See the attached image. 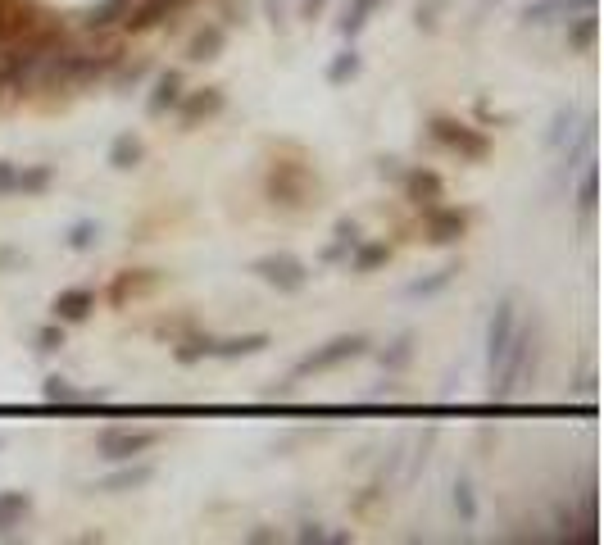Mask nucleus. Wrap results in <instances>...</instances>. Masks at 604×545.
I'll list each match as a JSON object with an SVG mask.
<instances>
[{
	"mask_svg": "<svg viewBox=\"0 0 604 545\" xmlns=\"http://www.w3.org/2000/svg\"><path fill=\"white\" fill-rule=\"evenodd\" d=\"M532 364H536V327H514V341H509L505 359L496 364V373H491V396L509 400Z\"/></svg>",
	"mask_w": 604,
	"mask_h": 545,
	"instance_id": "nucleus-1",
	"label": "nucleus"
},
{
	"mask_svg": "<svg viewBox=\"0 0 604 545\" xmlns=\"http://www.w3.org/2000/svg\"><path fill=\"white\" fill-rule=\"evenodd\" d=\"M359 355H368V337H332L327 346H318L314 355H305L296 368H291V377H305V373H327V368H341V364H350V359H359Z\"/></svg>",
	"mask_w": 604,
	"mask_h": 545,
	"instance_id": "nucleus-2",
	"label": "nucleus"
},
{
	"mask_svg": "<svg viewBox=\"0 0 604 545\" xmlns=\"http://www.w3.org/2000/svg\"><path fill=\"white\" fill-rule=\"evenodd\" d=\"M159 441V432H150V427H105L96 441L100 459H114V464H128V459L146 455L150 446Z\"/></svg>",
	"mask_w": 604,
	"mask_h": 545,
	"instance_id": "nucleus-3",
	"label": "nucleus"
},
{
	"mask_svg": "<svg viewBox=\"0 0 604 545\" xmlns=\"http://www.w3.org/2000/svg\"><path fill=\"white\" fill-rule=\"evenodd\" d=\"M255 278L268 282V287H278V291H300L309 282V268H305V259H296L291 250H278V255L255 259Z\"/></svg>",
	"mask_w": 604,
	"mask_h": 545,
	"instance_id": "nucleus-4",
	"label": "nucleus"
},
{
	"mask_svg": "<svg viewBox=\"0 0 604 545\" xmlns=\"http://www.w3.org/2000/svg\"><path fill=\"white\" fill-rule=\"evenodd\" d=\"M427 137H432L436 146H446V150H455V155H464V159H482L486 150H491V141H486L482 132L468 128V123H455V119H432Z\"/></svg>",
	"mask_w": 604,
	"mask_h": 545,
	"instance_id": "nucleus-5",
	"label": "nucleus"
},
{
	"mask_svg": "<svg viewBox=\"0 0 604 545\" xmlns=\"http://www.w3.org/2000/svg\"><path fill=\"white\" fill-rule=\"evenodd\" d=\"M514 327H518V314H514V296H500L496 314L486 323V368L496 373V364L505 359L509 341H514Z\"/></svg>",
	"mask_w": 604,
	"mask_h": 545,
	"instance_id": "nucleus-6",
	"label": "nucleus"
},
{
	"mask_svg": "<svg viewBox=\"0 0 604 545\" xmlns=\"http://www.w3.org/2000/svg\"><path fill=\"white\" fill-rule=\"evenodd\" d=\"M400 187H405L409 205H418V209L441 205V196H446V182H441V173H432V169H405L400 173Z\"/></svg>",
	"mask_w": 604,
	"mask_h": 545,
	"instance_id": "nucleus-7",
	"label": "nucleus"
},
{
	"mask_svg": "<svg viewBox=\"0 0 604 545\" xmlns=\"http://www.w3.org/2000/svg\"><path fill=\"white\" fill-rule=\"evenodd\" d=\"M214 114H223V91H218V87L182 91V100H178V119H182V128H196L200 119H214Z\"/></svg>",
	"mask_w": 604,
	"mask_h": 545,
	"instance_id": "nucleus-8",
	"label": "nucleus"
},
{
	"mask_svg": "<svg viewBox=\"0 0 604 545\" xmlns=\"http://www.w3.org/2000/svg\"><path fill=\"white\" fill-rule=\"evenodd\" d=\"M468 228V214L464 209H446V205H432L427 209V241L432 246H455Z\"/></svg>",
	"mask_w": 604,
	"mask_h": 545,
	"instance_id": "nucleus-9",
	"label": "nucleus"
},
{
	"mask_svg": "<svg viewBox=\"0 0 604 545\" xmlns=\"http://www.w3.org/2000/svg\"><path fill=\"white\" fill-rule=\"evenodd\" d=\"M178 10H187V0H141V5H132V10H128L123 28H128V32H150L155 23L173 19Z\"/></svg>",
	"mask_w": 604,
	"mask_h": 545,
	"instance_id": "nucleus-10",
	"label": "nucleus"
},
{
	"mask_svg": "<svg viewBox=\"0 0 604 545\" xmlns=\"http://www.w3.org/2000/svg\"><path fill=\"white\" fill-rule=\"evenodd\" d=\"M595 10V0H532L523 10V23L527 28H541L550 19H568V14H586Z\"/></svg>",
	"mask_w": 604,
	"mask_h": 545,
	"instance_id": "nucleus-11",
	"label": "nucleus"
},
{
	"mask_svg": "<svg viewBox=\"0 0 604 545\" xmlns=\"http://www.w3.org/2000/svg\"><path fill=\"white\" fill-rule=\"evenodd\" d=\"M150 482H155V468H150V464H132V459H128V468L100 477L96 491H105V496H123V491H141V486H150Z\"/></svg>",
	"mask_w": 604,
	"mask_h": 545,
	"instance_id": "nucleus-12",
	"label": "nucleus"
},
{
	"mask_svg": "<svg viewBox=\"0 0 604 545\" xmlns=\"http://www.w3.org/2000/svg\"><path fill=\"white\" fill-rule=\"evenodd\" d=\"M268 196L282 200V205H300V200H305V169H296V164H278L273 178H268Z\"/></svg>",
	"mask_w": 604,
	"mask_h": 545,
	"instance_id": "nucleus-13",
	"label": "nucleus"
},
{
	"mask_svg": "<svg viewBox=\"0 0 604 545\" xmlns=\"http://www.w3.org/2000/svg\"><path fill=\"white\" fill-rule=\"evenodd\" d=\"M223 46H228V28H223V23H205V28L191 37L187 60L191 64H209V60H218V55H223Z\"/></svg>",
	"mask_w": 604,
	"mask_h": 545,
	"instance_id": "nucleus-14",
	"label": "nucleus"
},
{
	"mask_svg": "<svg viewBox=\"0 0 604 545\" xmlns=\"http://www.w3.org/2000/svg\"><path fill=\"white\" fill-rule=\"evenodd\" d=\"M96 309V291L91 287H69L55 296V323H82Z\"/></svg>",
	"mask_w": 604,
	"mask_h": 545,
	"instance_id": "nucleus-15",
	"label": "nucleus"
},
{
	"mask_svg": "<svg viewBox=\"0 0 604 545\" xmlns=\"http://www.w3.org/2000/svg\"><path fill=\"white\" fill-rule=\"evenodd\" d=\"M268 350L264 332H246V337H228V341H209V359H250Z\"/></svg>",
	"mask_w": 604,
	"mask_h": 545,
	"instance_id": "nucleus-16",
	"label": "nucleus"
},
{
	"mask_svg": "<svg viewBox=\"0 0 604 545\" xmlns=\"http://www.w3.org/2000/svg\"><path fill=\"white\" fill-rule=\"evenodd\" d=\"M178 100H182V73H178V69H164V73L155 78V87H150L146 109H150V114H169Z\"/></svg>",
	"mask_w": 604,
	"mask_h": 545,
	"instance_id": "nucleus-17",
	"label": "nucleus"
},
{
	"mask_svg": "<svg viewBox=\"0 0 604 545\" xmlns=\"http://www.w3.org/2000/svg\"><path fill=\"white\" fill-rule=\"evenodd\" d=\"M132 0H100V5H91L87 14H82V23H87L91 32H105V28H119L123 19H128Z\"/></svg>",
	"mask_w": 604,
	"mask_h": 545,
	"instance_id": "nucleus-18",
	"label": "nucleus"
},
{
	"mask_svg": "<svg viewBox=\"0 0 604 545\" xmlns=\"http://www.w3.org/2000/svg\"><path fill=\"white\" fill-rule=\"evenodd\" d=\"M32 514V496L28 491H0V536L14 532L23 518Z\"/></svg>",
	"mask_w": 604,
	"mask_h": 545,
	"instance_id": "nucleus-19",
	"label": "nucleus"
},
{
	"mask_svg": "<svg viewBox=\"0 0 604 545\" xmlns=\"http://www.w3.org/2000/svg\"><path fill=\"white\" fill-rule=\"evenodd\" d=\"M455 273H459V264H446V268H436V273H427V278H414L405 287V296L409 300H427V296H441V291L455 282Z\"/></svg>",
	"mask_w": 604,
	"mask_h": 545,
	"instance_id": "nucleus-20",
	"label": "nucleus"
},
{
	"mask_svg": "<svg viewBox=\"0 0 604 545\" xmlns=\"http://www.w3.org/2000/svg\"><path fill=\"white\" fill-rule=\"evenodd\" d=\"M377 5H382V0H350L346 10H341V19H337V32L341 37H359V32L368 28V19H373Z\"/></svg>",
	"mask_w": 604,
	"mask_h": 545,
	"instance_id": "nucleus-21",
	"label": "nucleus"
},
{
	"mask_svg": "<svg viewBox=\"0 0 604 545\" xmlns=\"http://www.w3.org/2000/svg\"><path fill=\"white\" fill-rule=\"evenodd\" d=\"M595 146V119H582V128H573V137L564 141V169H577Z\"/></svg>",
	"mask_w": 604,
	"mask_h": 545,
	"instance_id": "nucleus-22",
	"label": "nucleus"
},
{
	"mask_svg": "<svg viewBox=\"0 0 604 545\" xmlns=\"http://www.w3.org/2000/svg\"><path fill=\"white\" fill-rule=\"evenodd\" d=\"M387 259H391L387 241H359V246L350 250V268H355V273H373V268H382Z\"/></svg>",
	"mask_w": 604,
	"mask_h": 545,
	"instance_id": "nucleus-23",
	"label": "nucleus"
},
{
	"mask_svg": "<svg viewBox=\"0 0 604 545\" xmlns=\"http://www.w3.org/2000/svg\"><path fill=\"white\" fill-rule=\"evenodd\" d=\"M141 141L132 137V132H123V137H114V146H109V169H119V173H128V169H137L141 164Z\"/></svg>",
	"mask_w": 604,
	"mask_h": 545,
	"instance_id": "nucleus-24",
	"label": "nucleus"
},
{
	"mask_svg": "<svg viewBox=\"0 0 604 545\" xmlns=\"http://www.w3.org/2000/svg\"><path fill=\"white\" fill-rule=\"evenodd\" d=\"M595 37H600V19H595V10L568 19V50H591Z\"/></svg>",
	"mask_w": 604,
	"mask_h": 545,
	"instance_id": "nucleus-25",
	"label": "nucleus"
},
{
	"mask_svg": "<svg viewBox=\"0 0 604 545\" xmlns=\"http://www.w3.org/2000/svg\"><path fill=\"white\" fill-rule=\"evenodd\" d=\"M355 246H359V223H355V218H341V223H337V241L323 250V259H327V264L350 259V250H355Z\"/></svg>",
	"mask_w": 604,
	"mask_h": 545,
	"instance_id": "nucleus-26",
	"label": "nucleus"
},
{
	"mask_svg": "<svg viewBox=\"0 0 604 545\" xmlns=\"http://www.w3.org/2000/svg\"><path fill=\"white\" fill-rule=\"evenodd\" d=\"M50 178H55V173H50L46 164H32V169H23V164H19V182H14V196H41V191L50 187Z\"/></svg>",
	"mask_w": 604,
	"mask_h": 545,
	"instance_id": "nucleus-27",
	"label": "nucleus"
},
{
	"mask_svg": "<svg viewBox=\"0 0 604 545\" xmlns=\"http://www.w3.org/2000/svg\"><path fill=\"white\" fill-rule=\"evenodd\" d=\"M359 64H364V60H359V50H341L337 60L327 64V82H332V87H341V82H350V78H355V73H359Z\"/></svg>",
	"mask_w": 604,
	"mask_h": 545,
	"instance_id": "nucleus-28",
	"label": "nucleus"
},
{
	"mask_svg": "<svg viewBox=\"0 0 604 545\" xmlns=\"http://www.w3.org/2000/svg\"><path fill=\"white\" fill-rule=\"evenodd\" d=\"M64 246H69V250H96L100 246V223H91V218L73 223L69 237H64Z\"/></svg>",
	"mask_w": 604,
	"mask_h": 545,
	"instance_id": "nucleus-29",
	"label": "nucleus"
},
{
	"mask_svg": "<svg viewBox=\"0 0 604 545\" xmlns=\"http://www.w3.org/2000/svg\"><path fill=\"white\" fill-rule=\"evenodd\" d=\"M377 359H382V368H391V373H396V368H405L409 359H414V337H409V332H405V337H396Z\"/></svg>",
	"mask_w": 604,
	"mask_h": 545,
	"instance_id": "nucleus-30",
	"label": "nucleus"
},
{
	"mask_svg": "<svg viewBox=\"0 0 604 545\" xmlns=\"http://www.w3.org/2000/svg\"><path fill=\"white\" fill-rule=\"evenodd\" d=\"M455 514L464 518V523H477V514H482V509H477V496H473V482H468V477H459V482H455Z\"/></svg>",
	"mask_w": 604,
	"mask_h": 545,
	"instance_id": "nucleus-31",
	"label": "nucleus"
},
{
	"mask_svg": "<svg viewBox=\"0 0 604 545\" xmlns=\"http://www.w3.org/2000/svg\"><path fill=\"white\" fill-rule=\"evenodd\" d=\"M577 205H582V214H595V205H600V173L595 169H586L577 182Z\"/></svg>",
	"mask_w": 604,
	"mask_h": 545,
	"instance_id": "nucleus-32",
	"label": "nucleus"
},
{
	"mask_svg": "<svg viewBox=\"0 0 604 545\" xmlns=\"http://www.w3.org/2000/svg\"><path fill=\"white\" fill-rule=\"evenodd\" d=\"M573 123H577V109L573 105H568V109H559V114H555V123H550V137H545V146H564V141L568 137H573Z\"/></svg>",
	"mask_w": 604,
	"mask_h": 545,
	"instance_id": "nucleus-33",
	"label": "nucleus"
},
{
	"mask_svg": "<svg viewBox=\"0 0 604 545\" xmlns=\"http://www.w3.org/2000/svg\"><path fill=\"white\" fill-rule=\"evenodd\" d=\"M46 400H55V405H73V400H82V391L73 387L69 377H46Z\"/></svg>",
	"mask_w": 604,
	"mask_h": 545,
	"instance_id": "nucleus-34",
	"label": "nucleus"
},
{
	"mask_svg": "<svg viewBox=\"0 0 604 545\" xmlns=\"http://www.w3.org/2000/svg\"><path fill=\"white\" fill-rule=\"evenodd\" d=\"M64 346V327L60 323H50V327H41L37 332V350L41 355H50V350H60Z\"/></svg>",
	"mask_w": 604,
	"mask_h": 545,
	"instance_id": "nucleus-35",
	"label": "nucleus"
},
{
	"mask_svg": "<svg viewBox=\"0 0 604 545\" xmlns=\"http://www.w3.org/2000/svg\"><path fill=\"white\" fill-rule=\"evenodd\" d=\"M14 182H19V164L0 159V196H14Z\"/></svg>",
	"mask_w": 604,
	"mask_h": 545,
	"instance_id": "nucleus-36",
	"label": "nucleus"
},
{
	"mask_svg": "<svg viewBox=\"0 0 604 545\" xmlns=\"http://www.w3.org/2000/svg\"><path fill=\"white\" fill-rule=\"evenodd\" d=\"M141 78H146V64H132V69H123L119 78H114V87H119V91H132Z\"/></svg>",
	"mask_w": 604,
	"mask_h": 545,
	"instance_id": "nucleus-37",
	"label": "nucleus"
},
{
	"mask_svg": "<svg viewBox=\"0 0 604 545\" xmlns=\"http://www.w3.org/2000/svg\"><path fill=\"white\" fill-rule=\"evenodd\" d=\"M441 5H446V0H418V28H432Z\"/></svg>",
	"mask_w": 604,
	"mask_h": 545,
	"instance_id": "nucleus-38",
	"label": "nucleus"
},
{
	"mask_svg": "<svg viewBox=\"0 0 604 545\" xmlns=\"http://www.w3.org/2000/svg\"><path fill=\"white\" fill-rule=\"evenodd\" d=\"M23 264H28V255H23V250L0 246V273H5V268H23Z\"/></svg>",
	"mask_w": 604,
	"mask_h": 545,
	"instance_id": "nucleus-39",
	"label": "nucleus"
},
{
	"mask_svg": "<svg viewBox=\"0 0 604 545\" xmlns=\"http://www.w3.org/2000/svg\"><path fill=\"white\" fill-rule=\"evenodd\" d=\"M264 14L273 28H282V23H287V0H264Z\"/></svg>",
	"mask_w": 604,
	"mask_h": 545,
	"instance_id": "nucleus-40",
	"label": "nucleus"
},
{
	"mask_svg": "<svg viewBox=\"0 0 604 545\" xmlns=\"http://www.w3.org/2000/svg\"><path fill=\"white\" fill-rule=\"evenodd\" d=\"M300 541H305V545H323L327 541L323 523H305V527H300Z\"/></svg>",
	"mask_w": 604,
	"mask_h": 545,
	"instance_id": "nucleus-41",
	"label": "nucleus"
},
{
	"mask_svg": "<svg viewBox=\"0 0 604 545\" xmlns=\"http://www.w3.org/2000/svg\"><path fill=\"white\" fill-rule=\"evenodd\" d=\"M377 173H382V178H391V182H400V159H377Z\"/></svg>",
	"mask_w": 604,
	"mask_h": 545,
	"instance_id": "nucleus-42",
	"label": "nucleus"
},
{
	"mask_svg": "<svg viewBox=\"0 0 604 545\" xmlns=\"http://www.w3.org/2000/svg\"><path fill=\"white\" fill-rule=\"evenodd\" d=\"M327 10V0H305V5H300V14H305V19H314V14H323Z\"/></svg>",
	"mask_w": 604,
	"mask_h": 545,
	"instance_id": "nucleus-43",
	"label": "nucleus"
},
{
	"mask_svg": "<svg viewBox=\"0 0 604 545\" xmlns=\"http://www.w3.org/2000/svg\"><path fill=\"white\" fill-rule=\"evenodd\" d=\"M250 541H278V532H268V527H255V532H250Z\"/></svg>",
	"mask_w": 604,
	"mask_h": 545,
	"instance_id": "nucleus-44",
	"label": "nucleus"
},
{
	"mask_svg": "<svg viewBox=\"0 0 604 545\" xmlns=\"http://www.w3.org/2000/svg\"><path fill=\"white\" fill-rule=\"evenodd\" d=\"M486 5H496V0H486Z\"/></svg>",
	"mask_w": 604,
	"mask_h": 545,
	"instance_id": "nucleus-45",
	"label": "nucleus"
}]
</instances>
